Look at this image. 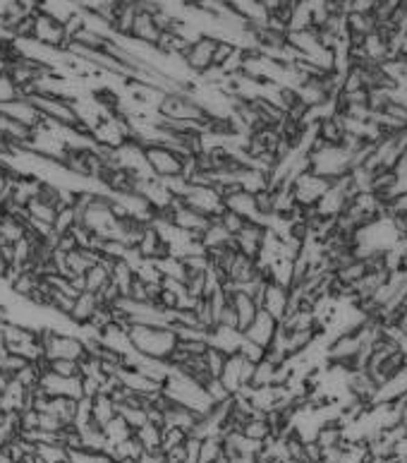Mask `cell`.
Instances as JSON below:
<instances>
[{"mask_svg":"<svg viewBox=\"0 0 407 463\" xmlns=\"http://www.w3.org/2000/svg\"><path fill=\"white\" fill-rule=\"evenodd\" d=\"M276 331H278V322H276L269 312L259 310L257 317H254V322L247 327V331H244V338H249V341L269 348L276 338Z\"/></svg>","mask_w":407,"mask_h":463,"instance_id":"cell-11","label":"cell"},{"mask_svg":"<svg viewBox=\"0 0 407 463\" xmlns=\"http://www.w3.org/2000/svg\"><path fill=\"white\" fill-rule=\"evenodd\" d=\"M216 324L221 327H232V329H237V312L232 308V303L228 300L225 308L218 312V317H216Z\"/></svg>","mask_w":407,"mask_h":463,"instance_id":"cell-46","label":"cell"},{"mask_svg":"<svg viewBox=\"0 0 407 463\" xmlns=\"http://www.w3.org/2000/svg\"><path fill=\"white\" fill-rule=\"evenodd\" d=\"M204 394H206V398H209V403L211 406H221V403H228L230 401V391L225 389L223 386V382L218 379V377H211V379H206L204 382Z\"/></svg>","mask_w":407,"mask_h":463,"instance_id":"cell-31","label":"cell"},{"mask_svg":"<svg viewBox=\"0 0 407 463\" xmlns=\"http://www.w3.org/2000/svg\"><path fill=\"white\" fill-rule=\"evenodd\" d=\"M94 295H96V300H99V305H106V308H115L118 300L122 298L120 288H118L113 281H108L106 286H103L99 293H94Z\"/></svg>","mask_w":407,"mask_h":463,"instance_id":"cell-41","label":"cell"},{"mask_svg":"<svg viewBox=\"0 0 407 463\" xmlns=\"http://www.w3.org/2000/svg\"><path fill=\"white\" fill-rule=\"evenodd\" d=\"M137 252L144 257V260L149 262H156V260H163V257L170 255V250H168V243L161 238V233L156 230L154 223H146L142 228V235H139L137 240Z\"/></svg>","mask_w":407,"mask_h":463,"instance_id":"cell-10","label":"cell"},{"mask_svg":"<svg viewBox=\"0 0 407 463\" xmlns=\"http://www.w3.org/2000/svg\"><path fill=\"white\" fill-rule=\"evenodd\" d=\"M101 257L96 255L94 250H84V247H77V250L67 252L65 255V276H84L86 269L91 265H96Z\"/></svg>","mask_w":407,"mask_h":463,"instance_id":"cell-17","label":"cell"},{"mask_svg":"<svg viewBox=\"0 0 407 463\" xmlns=\"http://www.w3.org/2000/svg\"><path fill=\"white\" fill-rule=\"evenodd\" d=\"M214 463H230V459H228V456H225V454H221V456H218V459H216Z\"/></svg>","mask_w":407,"mask_h":463,"instance_id":"cell-52","label":"cell"},{"mask_svg":"<svg viewBox=\"0 0 407 463\" xmlns=\"http://www.w3.org/2000/svg\"><path fill=\"white\" fill-rule=\"evenodd\" d=\"M144 156H146V166H149V173L159 178V180L175 178L182 173V156L161 147V144H149V147H144Z\"/></svg>","mask_w":407,"mask_h":463,"instance_id":"cell-5","label":"cell"},{"mask_svg":"<svg viewBox=\"0 0 407 463\" xmlns=\"http://www.w3.org/2000/svg\"><path fill=\"white\" fill-rule=\"evenodd\" d=\"M77 226V214H74L72 207H63L56 212V219H53L51 228L56 235H63V233H70V230Z\"/></svg>","mask_w":407,"mask_h":463,"instance_id":"cell-33","label":"cell"},{"mask_svg":"<svg viewBox=\"0 0 407 463\" xmlns=\"http://www.w3.org/2000/svg\"><path fill=\"white\" fill-rule=\"evenodd\" d=\"M39 286H41V276H36L31 269H15V274L10 276V281H8L10 293H13L15 298H22V300L34 298V293L39 290Z\"/></svg>","mask_w":407,"mask_h":463,"instance_id":"cell-13","label":"cell"},{"mask_svg":"<svg viewBox=\"0 0 407 463\" xmlns=\"http://www.w3.org/2000/svg\"><path fill=\"white\" fill-rule=\"evenodd\" d=\"M115 416H118V408L108 394H96L94 398H91V420H94L99 427H103L106 423H111Z\"/></svg>","mask_w":407,"mask_h":463,"instance_id":"cell-24","label":"cell"},{"mask_svg":"<svg viewBox=\"0 0 407 463\" xmlns=\"http://www.w3.org/2000/svg\"><path fill=\"white\" fill-rule=\"evenodd\" d=\"M134 463H166V451L163 449H154V451H144Z\"/></svg>","mask_w":407,"mask_h":463,"instance_id":"cell-48","label":"cell"},{"mask_svg":"<svg viewBox=\"0 0 407 463\" xmlns=\"http://www.w3.org/2000/svg\"><path fill=\"white\" fill-rule=\"evenodd\" d=\"M13 3H17V0H0V17H3V15L8 13L10 5H13Z\"/></svg>","mask_w":407,"mask_h":463,"instance_id":"cell-51","label":"cell"},{"mask_svg":"<svg viewBox=\"0 0 407 463\" xmlns=\"http://www.w3.org/2000/svg\"><path fill=\"white\" fill-rule=\"evenodd\" d=\"M34 41L53 53H65L70 46L63 22H58L56 17L41 13V10H34Z\"/></svg>","mask_w":407,"mask_h":463,"instance_id":"cell-2","label":"cell"},{"mask_svg":"<svg viewBox=\"0 0 407 463\" xmlns=\"http://www.w3.org/2000/svg\"><path fill=\"white\" fill-rule=\"evenodd\" d=\"M230 463H257V454H235V456H228Z\"/></svg>","mask_w":407,"mask_h":463,"instance_id":"cell-49","label":"cell"},{"mask_svg":"<svg viewBox=\"0 0 407 463\" xmlns=\"http://www.w3.org/2000/svg\"><path fill=\"white\" fill-rule=\"evenodd\" d=\"M111 267L113 262L111 260H101L96 262V265H91L86 269L84 274V290H89V293H99V290L106 286L108 281H111Z\"/></svg>","mask_w":407,"mask_h":463,"instance_id":"cell-22","label":"cell"},{"mask_svg":"<svg viewBox=\"0 0 407 463\" xmlns=\"http://www.w3.org/2000/svg\"><path fill=\"white\" fill-rule=\"evenodd\" d=\"M63 427H65V423L58 416H53V413H39V430L41 432L58 434Z\"/></svg>","mask_w":407,"mask_h":463,"instance_id":"cell-45","label":"cell"},{"mask_svg":"<svg viewBox=\"0 0 407 463\" xmlns=\"http://www.w3.org/2000/svg\"><path fill=\"white\" fill-rule=\"evenodd\" d=\"M129 333V343L139 355L144 358H154V360H168L170 353L175 351L177 346V336L173 329L168 327H142V324H132L127 329Z\"/></svg>","mask_w":407,"mask_h":463,"instance_id":"cell-1","label":"cell"},{"mask_svg":"<svg viewBox=\"0 0 407 463\" xmlns=\"http://www.w3.org/2000/svg\"><path fill=\"white\" fill-rule=\"evenodd\" d=\"M115 408H118V416L129 425L132 432L142 427V425H146V411L144 408H134V406H115Z\"/></svg>","mask_w":407,"mask_h":463,"instance_id":"cell-35","label":"cell"},{"mask_svg":"<svg viewBox=\"0 0 407 463\" xmlns=\"http://www.w3.org/2000/svg\"><path fill=\"white\" fill-rule=\"evenodd\" d=\"M111 36H106V34H101V31H94V29H89V26H84V29H79L77 34L72 36V41L70 44H74V46H81V48H86V51H106L108 46H111Z\"/></svg>","mask_w":407,"mask_h":463,"instance_id":"cell-23","label":"cell"},{"mask_svg":"<svg viewBox=\"0 0 407 463\" xmlns=\"http://www.w3.org/2000/svg\"><path fill=\"white\" fill-rule=\"evenodd\" d=\"M77 240H74V235H72V230L70 233H63V235H58V240H56V250L58 252H63V255H67V252H72V250H77Z\"/></svg>","mask_w":407,"mask_h":463,"instance_id":"cell-47","label":"cell"},{"mask_svg":"<svg viewBox=\"0 0 407 463\" xmlns=\"http://www.w3.org/2000/svg\"><path fill=\"white\" fill-rule=\"evenodd\" d=\"M159 36H161V29L154 22V15H149V13H137V15H134L132 34H129V39L137 41V44L156 48V41H159Z\"/></svg>","mask_w":407,"mask_h":463,"instance_id":"cell-14","label":"cell"},{"mask_svg":"<svg viewBox=\"0 0 407 463\" xmlns=\"http://www.w3.org/2000/svg\"><path fill=\"white\" fill-rule=\"evenodd\" d=\"M31 104L39 109V113L46 120L58 123L63 127H74L77 125V111H74V104L63 96H46V94H36L31 96Z\"/></svg>","mask_w":407,"mask_h":463,"instance_id":"cell-3","label":"cell"},{"mask_svg":"<svg viewBox=\"0 0 407 463\" xmlns=\"http://www.w3.org/2000/svg\"><path fill=\"white\" fill-rule=\"evenodd\" d=\"M24 209H26V217L34 219V221H41V223H53V219H56V209L39 197H31Z\"/></svg>","mask_w":407,"mask_h":463,"instance_id":"cell-30","label":"cell"},{"mask_svg":"<svg viewBox=\"0 0 407 463\" xmlns=\"http://www.w3.org/2000/svg\"><path fill=\"white\" fill-rule=\"evenodd\" d=\"M46 370L58 377H79V360H67V358L46 360Z\"/></svg>","mask_w":407,"mask_h":463,"instance_id":"cell-34","label":"cell"},{"mask_svg":"<svg viewBox=\"0 0 407 463\" xmlns=\"http://www.w3.org/2000/svg\"><path fill=\"white\" fill-rule=\"evenodd\" d=\"M101 346L103 348H108V351H113V353H120V355H127V353H132L134 348H132V343H129V333H127V329L125 327H120V324H108L106 329L101 331Z\"/></svg>","mask_w":407,"mask_h":463,"instance_id":"cell-16","label":"cell"},{"mask_svg":"<svg viewBox=\"0 0 407 463\" xmlns=\"http://www.w3.org/2000/svg\"><path fill=\"white\" fill-rule=\"evenodd\" d=\"M398 423L403 425L405 432H407V406H403V408H400V411H398Z\"/></svg>","mask_w":407,"mask_h":463,"instance_id":"cell-50","label":"cell"},{"mask_svg":"<svg viewBox=\"0 0 407 463\" xmlns=\"http://www.w3.org/2000/svg\"><path fill=\"white\" fill-rule=\"evenodd\" d=\"M134 437L139 439V444L144 446V451H154V449H161L163 430L156 427V425H151V423H146L139 430H134Z\"/></svg>","mask_w":407,"mask_h":463,"instance_id":"cell-29","label":"cell"},{"mask_svg":"<svg viewBox=\"0 0 407 463\" xmlns=\"http://www.w3.org/2000/svg\"><path fill=\"white\" fill-rule=\"evenodd\" d=\"M5 324H8V322H5V320H0V333H3V329H5Z\"/></svg>","mask_w":407,"mask_h":463,"instance_id":"cell-53","label":"cell"},{"mask_svg":"<svg viewBox=\"0 0 407 463\" xmlns=\"http://www.w3.org/2000/svg\"><path fill=\"white\" fill-rule=\"evenodd\" d=\"M240 432L247 439L257 441V444H266L269 439H273V432H271V425H269V420H266V413H259V411H254V416L242 425Z\"/></svg>","mask_w":407,"mask_h":463,"instance_id":"cell-21","label":"cell"},{"mask_svg":"<svg viewBox=\"0 0 407 463\" xmlns=\"http://www.w3.org/2000/svg\"><path fill=\"white\" fill-rule=\"evenodd\" d=\"M15 99H19L17 84L13 82V77H10V74H0V106L13 104Z\"/></svg>","mask_w":407,"mask_h":463,"instance_id":"cell-42","label":"cell"},{"mask_svg":"<svg viewBox=\"0 0 407 463\" xmlns=\"http://www.w3.org/2000/svg\"><path fill=\"white\" fill-rule=\"evenodd\" d=\"M166 463H170V461H166Z\"/></svg>","mask_w":407,"mask_h":463,"instance_id":"cell-55","label":"cell"},{"mask_svg":"<svg viewBox=\"0 0 407 463\" xmlns=\"http://www.w3.org/2000/svg\"><path fill=\"white\" fill-rule=\"evenodd\" d=\"M202 358H204V365H206V370H209V375H211V377H218L221 370H223V365H225L228 355L221 353L218 348H211V346H209Z\"/></svg>","mask_w":407,"mask_h":463,"instance_id":"cell-38","label":"cell"},{"mask_svg":"<svg viewBox=\"0 0 407 463\" xmlns=\"http://www.w3.org/2000/svg\"><path fill=\"white\" fill-rule=\"evenodd\" d=\"M232 243V235L228 233L223 226L218 223V221H211L209 226H206V230L202 233V247L206 252L209 250H218V247H225Z\"/></svg>","mask_w":407,"mask_h":463,"instance_id":"cell-25","label":"cell"},{"mask_svg":"<svg viewBox=\"0 0 407 463\" xmlns=\"http://www.w3.org/2000/svg\"><path fill=\"white\" fill-rule=\"evenodd\" d=\"M0 116L10 118V120L19 123V125L29 127V130H36V127L43 123V116L39 113V109H36L34 104H31L29 99H15L13 104H5L0 106Z\"/></svg>","mask_w":407,"mask_h":463,"instance_id":"cell-8","label":"cell"},{"mask_svg":"<svg viewBox=\"0 0 407 463\" xmlns=\"http://www.w3.org/2000/svg\"><path fill=\"white\" fill-rule=\"evenodd\" d=\"M287 300H290L287 288L280 286V283L269 281L264 288V295H262V310L269 312L276 322H280L287 315Z\"/></svg>","mask_w":407,"mask_h":463,"instance_id":"cell-12","label":"cell"},{"mask_svg":"<svg viewBox=\"0 0 407 463\" xmlns=\"http://www.w3.org/2000/svg\"><path fill=\"white\" fill-rule=\"evenodd\" d=\"M242 341H244V333L240 329H232V327L216 324L206 331V343H209L211 348H218V351L225 355L240 353Z\"/></svg>","mask_w":407,"mask_h":463,"instance_id":"cell-9","label":"cell"},{"mask_svg":"<svg viewBox=\"0 0 407 463\" xmlns=\"http://www.w3.org/2000/svg\"><path fill=\"white\" fill-rule=\"evenodd\" d=\"M96 308H99V300H96V295L89 293V290H81L77 298H74L72 310H70L67 320L72 322L77 329H79V327H86L91 322V317H94Z\"/></svg>","mask_w":407,"mask_h":463,"instance_id":"cell-15","label":"cell"},{"mask_svg":"<svg viewBox=\"0 0 407 463\" xmlns=\"http://www.w3.org/2000/svg\"><path fill=\"white\" fill-rule=\"evenodd\" d=\"M36 456L43 463H61L67 459V449L61 444H36Z\"/></svg>","mask_w":407,"mask_h":463,"instance_id":"cell-36","label":"cell"},{"mask_svg":"<svg viewBox=\"0 0 407 463\" xmlns=\"http://www.w3.org/2000/svg\"><path fill=\"white\" fill-rule=\"evenodd\" d=\"M216 221L223 226V228L232 235V238H235V235L244 228V223H247V219H242L240 214L230 212V209H225V207H223V212L218 214V219H216Z\"/></svg>","mask_w":407,"mask_h":463,"instance_id":"cell-37","label":"cell"},{"mask_svg":"<svg viewBox=\"0 0 407 463\" xmlns=\"http://www.w3.org/2000/svg\"><path fill=\"white\" fill-rule=\"evenodd\" d=\"M266 233H269V226L266 223H259V221H247L244 228L235 235V238H232L235 240L237 252L244 255V257L257 260L259 252H262L264 240H266Z\"/></svg>","mask_w":407,"mask_h":463,"instance_id":"cell-7","label":"cell"},{"mask_svg":"<svg viewBox=\"0 0 407 463\" xmlns=\"http://www.w3.org/2000/svg\"><path fill=\"white\" fill-rule=\"evenodd\" d=\"M230 303H232V308H235V312H237V329L244 333V331H247V327L254 322V317H257L259 305L254 303V300L249 298L247 293H242V290H237V293L230 295Z\"/></svg>","mask_w":407,"mask_h":463,"instance_id":"cell-20","label":"cell"},{"mask_svg":"<svg viewBox=\"0 0 407 463\" xmlns=\"http://www.w3.org/2000/svg\"><path fill=\"white\" fill-rule=\"evenodd\" d=\"M103 434H106L108 446H113V444H118V441H125L127 437H132V430H129V425L125 423L120 416H115L111 423L103 425Z\"/></svg>","mask_w":407,"mask_h":463,"instance_id":"cell-28","label":"cell"},{"mask_svg":"<svg viewBox=\"0 0 407 463\" xmlns=\"http://www.w3.org/2000/svg\"><path fill=\"white\" fill-rule=\"evenodd\" d=\"M221 454H223V439L218 434L199 439V454H197L199 463H214Z\"/></svg>","mask_w":407,"mask_h":463,"instance_id":"cell-27","label":"cell"},{"mask_svg":"<svg viewBox=\"0 0 407 463\" xmlns=\"http://www.w3.org/2000/svg\"><path fill=\"white\" fill-rule=\"evenodd\" d=\"M223 207L230 209V212H235V214H240V217L247 219V221H259V223H264V221L259 219V214H257V207H254V195H252V192L235 190L232 195H228L223 199Z\"/></svg>","mask_w":407,"mask_h":463,"instance_id":"cell-19","label":"cell"},{"mask_svg":"<svg viewBox=\"0 0 407 463\" xmlns=\"http://www.w3.org/2000/svg\"><path fill=\"white\" fill-rule=\"evenodd\" d=\"M156 269H159L161 278H175V281H182L187 278V267H184V262L180 257H163V260H156Z\"/></svg>","mask_w":407,"mask_h":463,"instance_id":"cell-26","label":"cell"},{"mask_svg":"<svg viewBox=\"0 0 407 463\" xmlns=\"http://www.w3.org/2000/svg\"><path fill=\"white\" fill-rule=\"evenodd\" d=\"M132 278H134V272H132V269H129L127 265H125L122 260L113 262V267H111V281L115 283L118 288H120L122 298L127 295L129 286H132Z\"/></svg>","mask_w":407,"mask_h":463,"instance_id":"cell-32","label":"cell"},{"mask_svg":"<svg viewBox=\"0 0 407 463\" xmlns=\"http://www.w3.org/2000/svg\"><path fill=\"white\" fill-rule=\"evenodd\" d=\"M235 44L232 41H225V39H218L216 41V48H214V68H223V63L228 58L235 53Z\"/></svg>","mask_w":407,"mask_h":463,"instance_id":"cell-43","label":"cell"},{"mask_svg":"<svg viewBox=\"0 0 407 463\" xmlns=\"http://www.w3.org/2000/svg\"><path fill=\"white\" fill-rule=\"evenodd\" d=\"M216 41H218L216 36L202 34L199 39H194L192 44L187 46V51H184V56H182V63H184V68H187V72L192 74V77H202L206 70L214 68Z\"/></svg>","mask_w":407,"mask_h":463,"instance_id":"cell-4","label":"cell"},{"mask_svg":"<svg viewBox=\"0 0 407 463\" xmlns=\"http://www.w3.org/2000/svg\"><path fill=\"white\" fill-rule=\"evenodd\" d=\"M242 365H244V358L240 353H232L225 358V365L223 370H221L218 379L223 382V386L230 394H240L242 391Z\"/></svg>","mask_w":407,"mask_h":463,"instance_id":"cell-18","label":"cell"},{"mask_svg":"<svg viewBox=\"0 0 407 463\" xmlns=\"http://www.w3.org/2000/svg\"><path fill=\"white\" fill-rule=\"evenodd\" d=\"M61 463H70V459H65V461H61Z\"/></svg>","mask_w":407,"mask_h":463,"instance_id":"cell-54","label":"cell"},{"mask_svg":"<svg viewBox=\"0 0 407 463\" xmlns=\"http://www.w3.org/2000/svg\"><path fill=\"white\" fill-rule=\"evenodd\" d=\"M240 355H242L244 360H249V363L257 365L259 360H264L266 348H264V346H259V343H254V341H249V338H244L242 346H240Z\"/></svg>","mask_w":407,"mask_h":463,"instance_id":"cell-44","label":"cell"},{"mask_svg":"<svg viewBox=\"0 0 407 463\" xmlns=\"http://www.w3.org/2000/svg\"><path fill=\"white\" fill-rule=\"evenodd\" d=\"M182 202L187 207L197 209L199 214H204L206 219L216 221L218 214L223 212V199H221L218 192L214 187H197V185H189V190L184 192Z\"/></svg>","mask_w":407,"mask_h":463,"instance_id":"cell-6","label":"cell"},{"mask_svg":"<svg viewBox=\"0 0 407 463\" xmlns=\"http://www.w3.org/2000/svg\"><path fill=\"white\" fill-rule=\"evenodd\" d=\"M189 434L180 427H163V439H161V449H175V446H182L187 441Z\"/></svg>","mask_w":407,"mask_h":463,"instance_id":"cell-39","label":"cell"},{"mask_svg":"<svg viewBox=\"0 0 407 463\" xmlns=\"http://www.w3.org/2000/svg\"><path fill=\"white\" fill-rule=\"evenodd\" d=\"M108 324H113V308H106V305H99L94 312V317H91V322L86 327H91L96 333L101 336V331L106 329Z\"/></svg>","mask_w":407,"mask_h":463,"instance_id":"cell-40","label":"cell"}]
</instances>
